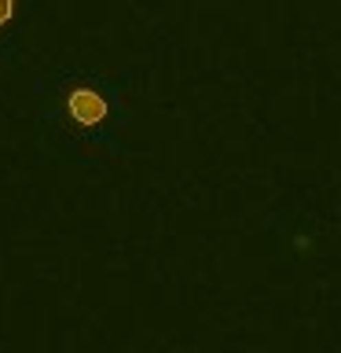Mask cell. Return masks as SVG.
Here are the masks:
<instances>
[{"label":"cell","instance_id":"cell-1","mask_svg":"<svg viewBox=\"0 0 341 353\" xmlns=\"http://www.w3.org/2000/svg\"><path fill=\"white\" fill-rule=\"evenodd\" d=\"M59 118L74 132L85 137H103L114 121V96L107 85L88 81V77H70L59 85Z\"/></svg>","mask_w":341,"mask_h":353},{"label":"cell","instance_id":"cell-2","mask_svg":"<svg viewBox=\"0 0 341 353\" xmlns=\"http://www.w3.org/2000/svg\"><path fill=\"white\" fill-rule=\"evenodd\" d=\"M22 8H26V0H0V37H4L8 30H15Z\"/></svg>","mask_w":341,"mask_h":353}]
</instances>
